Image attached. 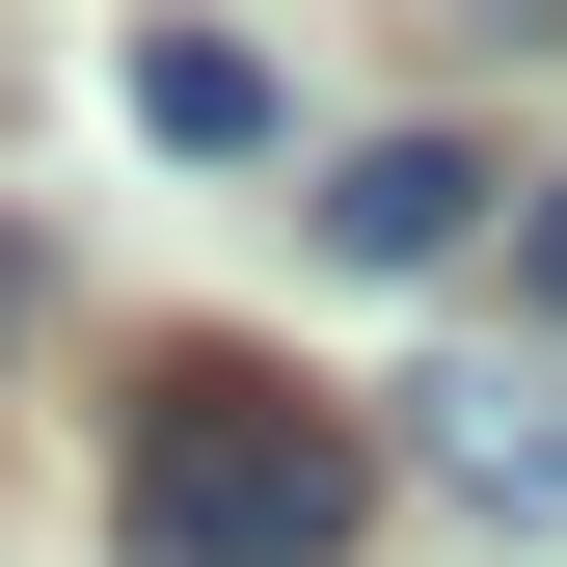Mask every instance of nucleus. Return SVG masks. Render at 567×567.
Segmentation results:
<instances>
[{"instance_id":"39448f33","label":"nucleus","mask_w":567,"mask_h":567,"mask_svg":"<svg viewBox=\"0 0 567 567\" xmlns=\"http://www.w3.org/2000/svg\"><path fill=\"white\" fill-rule=\"evenodd\" d=\"M486 244H514V298L567 324V189H514V217H486Z\"/></svg>"},{"instance_id":"423d86ee","label":"nucleus","mask_w":567,"mask_h":567,"mask_svg":"<svg viewBox=\"0 0 567 567\" xmlns=\"http://www.w3.org/2000/svg\"><path fill=\"white\" fill-rule=\"evenodd\" d=\"M0 324H28V244H0Z\"/></svg>"},{"instance_id":"7ed1b4c3","label":"nucleus","mask_w":567,"mask_h":567,"mask_svg":"<svg viewBox=\"0 0 567 567\" xmlns=\"http://www.w3.org/2000/svg\"><path fill=\"white\" fill-rule=\"evenodd\" d=\"M486 217H514V163H486V135H351V163L298 189V244H324V270H379V298H405V270H460Z\"/></svg>"},{"instance_id":"20e7f679","label":"nucleus","mask_w":567,"mask_h":567,"mask_svg":"<svg viewBox=\"0 0 567 567\" xmlns=\"http://www.w3.org/2000/svg\"><path fill=\"white\" fill-rule=\"evenodd\" d=\"M109 109L163 135V163H270V54H244V28H135V54H109Z\"/></svg>"},{"instance_id":"f03ea898","label":"nucleus","mask_w":567,"mask_h":567,"mask_svg":"<svg viewBox=\"0 0 567 567\" xmlns=\"http://www.w3.org/2000/svg\"><path fill=\"white\" fill-rule=\"evenodd\" d=\"M405 460H433L486 540H567V351H460V379H405Z\"/></svg>"},{"instance_id":"f257e3e1","label":"nucleus","mask_w":567,"mask_h":567,"mask_svg":"<svg viewBox=\"0 0 567 567\" xmlns=\"http://www.w3.org/2000/svg\"><path fill=\"white\" fill-rule=\"evenodd\" d=\"M379 540V460H351L324 379H270V351H163L109 433V567H351Z\"/></svg>"}]
</instances>
